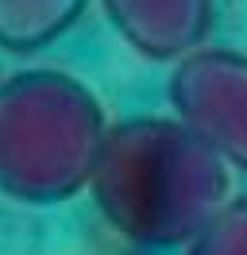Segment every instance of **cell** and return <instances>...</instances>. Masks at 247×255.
<instances>
[{"mask_svg": "<svg viewBox=\"0 0 247 255\" xmlns=\"http://www.w3.org/2000/svg\"><path fill=\"white\" fill-rule=\"evenodd\" d=\"M108 139L101 101L62 70H23L0 81V193L58 205L89 190Z\"/></svg>", "mask_w": 247, "mask_h": 255, "instance_id": "7a4b0ae2", "label": "cell"}, {"mask_svg": "<svg viewBox=\"0 0 247 255\" xmlns=\"http://www.w3.org/2000/svg\"><path fill=\"white\" fill-rule=\"evenodd\" d=\"M89 0H0V50L35 54L85 16Z\"/></svg>", "mask_w": 247, "mask_h": 255, "instance_id": "5b68a950", "label": "cell"}, {"mask_svg": "<svg viewBox=\"0 0 247 255\" xmlns=\"http://www.w3.org/2000/svg\"><path fill=\"white\" fill-rule=\"evenodd\" d=\"M105 16L135 54L182 62L209 39L213 0H105Z\"/></svg>", "mask_w": 247, "mask_h": 255, "instance_id": "277c9868", "label": "cell"}, {"mask_svg": "<svg viewBox=\"0 0 247 255\" xmlns=\"http://www.w3.org/2000/svg\"><path fill=\"white\" fill-rule=\"evenodd\" d=\"M185 255H247V197H232L197 232Z\"/></svg>", "mask_w": 247, "mask_h": 255, "instance_id": "8992f818", "label": "cell"}, {"mask_svg": "<svg viewBox=\"0 0 247 255\" xmlns=\"http://www.w3.org/2000/svg\"><path fill=\"white\" fill-rule=\"evenodd\" d=\"M228 190V162L178 116L112 124L89 186L105 224L135 248H189Z\"/></svg>", "mask_w": 247, "mask_h": 255, "instance_id": "6da1fadb", "label": "cell"}, {"mask_svg": "<svg viewBox=\"0 0 247 255\" xmlns=\"http://www.w3.org/2000/svg\"><path fill=\"white\" fill-rule=\"evenodd\" d=\"M170 109L197 139L247 174V54L201 47L174 62Z\"/></svg>", "mask_w": 247, "mask_h": 255, "instance_id": "3957f363", "label": "cell"}]
</instances>
